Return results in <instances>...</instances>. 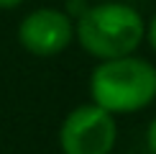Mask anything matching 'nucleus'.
Segmentation results:
<instances>
[{"label":"nucleus","instance_id":"4","mask_svg":"<svg viewBox=\"0 0 156 154\" xmlns=\"http://www.w3.org/2000/svg\"><path fill=\"white\" fill-rule=\"evenodd\" d=\"M18 38L28 51H34L38 57L59 54L72 41L69 16H64L59 10H51V8H41L23 18L21 28H18Z\"/></svg>","mask_w":156,"mask_h":154},{"label":"nucleus","instance_id":"5","mask_svg":"<svg viewBox=\"0 0 156 154\" xmlns=\"http://www.w3.org/2000/svg\"><path fill=\"white\" fill-rule=\"evenodd\" d=\"M148 149H151V154H156V118L148 126Z\"/></svg>","mask_w":156,"mask_h":154},{"label":"nucleus","instance_id":"6","mask_svg":"<svg viewBox=\"0 0 156 154\" xmlns=\"http://www.w3.org/2000/svg\"><path fill=\"white\" fill-rule=\"evenodd\" d=\"M148 38H151V46L156 49V18L151 21V28H148Z\"/></svg>","mask_w":156,"mask_h":154},{"label":"nucleus","instance_id":"1","mask_svg":"<svg viewBox=\"0 0 156 154\" xmlns=\"http://www.w3.org/2000/svg\"><path fill=\"white\" fill-rule=\"evenodd\" d=\"M92 98L110 113L141 111L156 98V67L133 57L105 59L92 72Z\"/></svg>","mask_w":156,"mask_h":154},{"label":"nucleus","instance_id":"2","mask_svg":"<svg viewBox=\"0 0 156 154\" xmlns=\"http://www.w3.org/2000/svg\"><path fill=\"white\" fill-rule=\"evenodd\" d=\"M144 18L120 3H102L84 10L77 23V36L84 51L100 59L126 57L144 38Z\"/></svg>","mask_w":156,"mask_h":154},{"label":"nucleus","instance_id":"7","mask_svg":"<svg viewBox=\"0 0 156 154\" xmlns=\"http://www.w3.org/2000/svg\"><path fill=\"white\" fill-rule=\"evenodd\" d=\"M21 0H0V8H16Z\"/></svg>","mask_w":156,"mask_h":154},{"label":"nucleus","instance_id":"3","mask_svg":"<svg viewBox=\"0 0 156 154\" xmlns=\"http://www.w3.org/2000/svg\"><path fill=\"white\" fill-rule=\"evenodd\" d=\"M64 154H110L115 144V121L102 105H82L62 123Z\"/></svg>","mask_w":156,"mask_h":154}]
</instances>
